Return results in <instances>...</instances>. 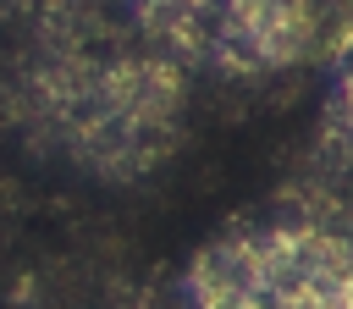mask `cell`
<instances>
[{"mask_svg":"<svg viewBox=\"0 0 353 309\" xmlns=\"http://www.w3.org/2000/svg\"><path fill=\"white\" fill-rule=\"evenodd\" d=\"M182 105L188 77L176 55L154 50L99 61L61 154L99 182H138L154 166H165L171 149L182 143Z\"/></svg>","mask_w":353,"mask_h":309,"instance_id":"6da1fadb","label":"cell"},{"mask_svg":"<svg viewBox=\"0 0 353 309\" xmlns=\"http://www.w3.org/2000/svg\"><path fill=\"white\" fill-rule=\"evenodd\" d=\"M215 6L221 0H132L138 28L176 61H210Z\"/></svg>","mask_w":353,"mask_h":309,"instance_id":"7a4b0ae2","label":"cell"}]
</instances>
